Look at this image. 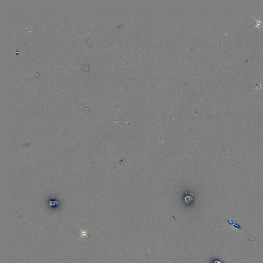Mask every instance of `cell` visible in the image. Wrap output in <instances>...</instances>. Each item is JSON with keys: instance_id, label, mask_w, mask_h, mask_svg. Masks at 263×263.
<instances>
[{"instance_id": "obj_1", "label": "cell", "mask_w": 263, "mask_h": 263, "mask_svg": "<svg viewBox=\"0 0 263 263\" xmlns=\"http://www.w3.org/2000/svg\"><path fill=\"white\" fill-rule=\"evenodd\" d=\"M80 231H81V236L79 238H84V236H86V237H88V233L87 232V231H85V230H80Z\"/></svg>"}]
</instances>
